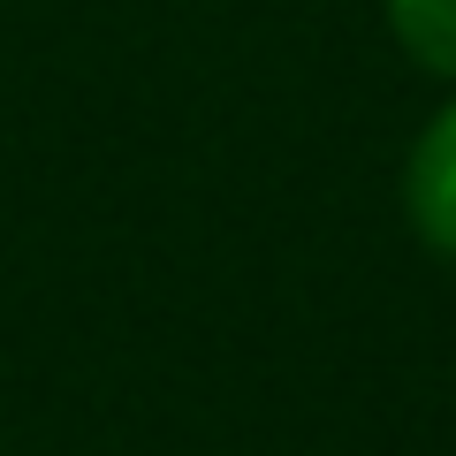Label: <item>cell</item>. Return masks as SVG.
<instances>
[{"instance_id": "6da1fadb", "label": "cell", "mask_w": 456, "mask_h": 456, "mask_svg": "<svg viewBox=\"0 0 456 456\" xmlns=\"http://www.w3.org/2000/svg\"><path fill=\"white\" fill-rule=\"evenodd\" d=\"M403 206H411V221H419L426 244H434L441 259H456V99L419 130V145H411Z\"/></svg>"}, {"instance_id": "7a4b0ae2", "label": "cell", "mask_w": 456, "mask_h": 456, "mask_svg": "<svg viewBox=\"0 0 456 456\" xmlns=\"http://www.w3.org/2000/svg\"><path fill=\"white\" fill-rule=\"evenodd\" d=\"M388 31L403 38L411 61L456 77V0H388Z\"/></svg>"}]
</instances>
